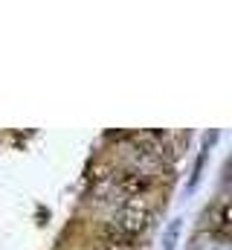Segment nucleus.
<instances>
[{"instance_id": "1", "label": "nucleus", "mask_w": 232, "mask_h": 250, "mask_svg": "<svg viewBox=\"0 0 232 250\" xmlns=\"http://www.w3.org/2000/svg\"><path fill=\"white\" fill-rule=\"evenodd\" d=\"M111 189H114L116 201H142L151 189H154V175H148L145 169H122L111 175Z\"/></svg>"}, {"instance_id": "2", "label": "nucleus", "mask_w": 232, "mask_h": 250, "mask_svg": "<svg viewBox=\"0 0 232 250\" xmlns=\"http://www.w3.org/2000/svg\"><path fill=\"white\" fill-rule=\"evenodd\" d=\"M151 221H154V209H151V204L142 198V201H122L119 207H116L114 212V221L119 230H125L128 236H139V233H145L148 227H151Z\"/></svg>"}, {"instance_id": "3", "label": "nucleus", "mask_w": 232, "mask_h": 250, "mask_svg": "<svg viewBox=\"0 0 232 250\" xmlns=\"http://www.w3.org/2000/svg\"><path fill=\"white\" fill-rule=\"evenodd\" d=\"M102 242L108 250H116V248H134V236H128L125 230H119L116 224H105L102 227Z\"/></svg>"}, {"instance_id": "4", "label": "nucleus", "mask_w": 232, "mask_h": 250, "mask_svg": "<svg viewBox=\"0 0 232 250\" xmlns=\"http://www.w3.org/2000/svg\"><path fill=\"white\" fill-rule=\"evenodd\" d=\"M221 239L227 236V230H230V204L227 201H221L218 204V212H215V218H212V224H209Z\"/></svg>"}, {"instance_id": "5", "label": "nucleus", "mask_w": 232, "mask_h": 250, "mask_svg": "<svg viewBox=\"0 0 232 250\" xmlns=\"http://www.w3.org/2000/svg\"><path fill=\"white\" fill-rule=\"evenodd\" d=\"M177 233H180V218H174L166 230V250H174V242H177Z\"/></svg>"}, {"instance_id": "6", "label": "nucleus", "mask_w": 232, "mask_h": 250, "mask_svg": "<svg viewBox=\"0 0 232 250\" xmlns=\"http://www.w3.org/2000/svg\"><path fill=\"white\" fill-rule=\"evenodd\" d=\"M102 250H108V248H102Z\"/></svg>"}]
</instances>
